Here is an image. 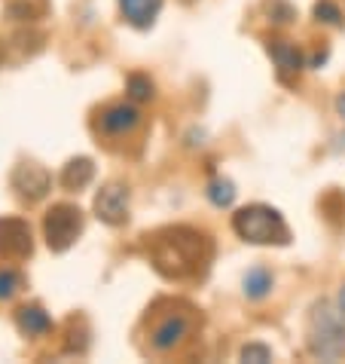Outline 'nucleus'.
<instances>
[{"label":"nucleus","instance_id":"2eb2a0df","mask_svg":"<svg viewBox=\"0 0 345 364\" xmlns=\"http://www.w3.org/2000/svg\"><path fill=\"white\" fill-rule=\"evenodd\" d=\"M208 199L214 202L217 208H229L236 202V184L229 178H214L208 184Z\"/></svg>","mask_w":345,"mask_h":364},{"label":"nucleus","instance_id":"6ab92c4d","mask_svg":"<svg viewBox=\"0 0 345 364\" xmlns=\"http://www.w3.org/2000/svg\"><path fill=\"white\" fill-rule=\"evenodd\" d=\"M241 361H248V364H266V361H272V349L263 346V343H248V346L241 349Z\"/></svg>","mask_w":345,"mask_h":364},{"label":"nucleus","instance_id":"0eeeda50","mask_svg":"<svg viewBox=\"0 0 345 364\" xmlns=\"http://www.w3.org/2000/svg\"><path fill=\"white\" fill-rule=\"evenodd\" d=\"M95 215L110 227H119L128 220V190L119 181L101 187V193L95 196Z\"/></svg>","mask_w":345,"mask_h":364},{"label":"nucleus","instance_id":"20e7f679","mask_svg":"<svg viewBox=\"0 0 345 364\" xmlns=\"http://www.w3.org/2000/svg\"><path fill=\"white\" fill-rule=\"evenodd\" d=\"M43 232H46V245L53 251H67L83 232V211L77 205H65V202L53 205L43 218Z\"/></svg>","mask_w":345,"mask_h":364},{"label":"nucleus","instance_id":"412c9836","mask_svg":"<svg viewBox=\"0 0 345 364\" xmlns=\"http://www.w3.org/2000/svg\"><path fill=\"white\" fill-rule=\"evenodd\" d=\"M336 114H339V117L345 119V92H342V95L336 98Z\"/></svg>","mask_w":345,"mask_h":364},{"label":"nucleus","instance_id":"9b49d317","mask_svg":"<svg viewBox=\"0 0 345 364\" xmlns=\"http://www.w3.org/2000/svg\"><path fill=\"white\" fill-rule=\"evenodd\" d=\"M119 9H123L126 22L135 28H150L156 22L162 0H119Z\"/></svg>","mask_w":345,"mask_h":364},{"label":"nucleus","instance_id":"aec40b11","mask_svg":"<svg viewBox=\"0 0 345 364\" xmlns=\"http://www.w3.org/2000/svg\"><path fill=\"white\" fill-rule=\"evenodd\" d=\"M272 6H275V13L269 9V16H272V22H278V25H284V22H290L293 18V9L284 4V0H272Z\"/></svg>","mask_w":345,"mask_h":364},{"label":"nucleus","instance_id":"f03ea898","mask_svg":"<svg viewBox=\"0 0 345 364\" xmlns=\"http://www.w3.org/2000/svg\"><path fill=\"white\" fill-rule=\"evenodd\" d=\"M309 352L321 361H336L345 355V309L321 300L309 321Z\"/></svg>","mask_w":345,"mask_h":364},{"label":"nucleus","instance_id":"423d86ee","mask_svg":"<svg viewBox=\"0 0 345 364\" xmlns=\"http://www.w3.org/2000/svg\"><path fill=\"white\" fill-rule=\"evenodd\" d=\"M34 251L31 227L18 218H0V257L22 260Z\"/></svg>","mask_w":345,"mask_h":364},{"label":"nucleus","instance_id":"4be33fe9","mask_svg":"<svg viewBox=\"0 0 345 364\" xmlns=\"http://www.w3.org/2000/svg\"><path fill=\"white\" fill-rule=\"evenodd\" d=\"M336 303H339V306H342V309H345V285H342V288H339V297H336Z\"/></svg>","mask_w":345,"mask_h":364},{"label":"nucleus","instance_id":"7ed1b4c3","mask_svg":"<svg viewBox=\"0 0 345 364\" xmlns=\"http://www.w3.org/2000/svg\"><path fill=\"white\" fill-rule=\"evenodd\" d=\"M232 230L251 245H288L290 230L284 218L269 205H248L232 218Z\"/></svg>","mask_w":345,"mask_h":364},{"label":"nucleus","instance_id":"a211bd4d","mask_svg":"<svg viewBox=\"0 0 345 364\" xmlns=\"http://www.w3.org/2000/svg\"><path fill=\"white\" fill-rule=\"evenodd\" d=\"M150 95H153V83L141 74H131L128 77V98L131 101H147Z\"/></svg>","mask_w":345,"mask_h":364},{"label":"nucleus","instance_id":"4468645a","mask_svg":"<svg viewBox=\"0 0 345 364\" xmlns=\"http://www.w3.org/2000/svg\"><path fill=\"white\" fill-rule=\"evenodd\" d=\"M241 285H245V294L251 300H263L272 291V272L266 267H253V269H248V276Z\"/></svg>","mask_w":345,"mask_h":364},{"label":"nucleus","instance_id":"f8f14e48","mask_svg":"<svg viewBox=\"0 0 345 364\" xmlns=\"http://www.w3.org/2000/svg\"><path fill=\"white\" fill-rule=\"evenodd\" d=\"M16 325L25 337H40V333L53 331V318H49L40 306H22L16 312Z\"/></svg>","mask_w":345,"mask_h":364},{"label":"nucleus","instance_id":"ddd939ff","mask_svg":"<svg viewBox=\"0 0 345 364\" xmlns=\"http://www.w3.org/2000/svg\"><path fill=\"white\" fill-rule=\"evenodd\" d=\"M92 178H95L92 159L80 156V159H70V163L65 166V171H62V187L65 190H83V187H89V181H92Z\"/></svg>","mask_w":345,"mask_h":364},{"label":"nucleus","instance_id":"f257e3e1","mask_svg":"<svg viewBox=\"0 0 345 364\" xmlns=\"http://www.w3.org/2000/svg\"><path fill=\"white\" fill-rule=\"evenodd\" d=\"M150 257L165 279H196L208 269L211 242L192 227H168L150 242Z\"/></svg>","mask_w":345,"mask_h":364},{"label":"nucleus","instance_id":"1a4fd4ad","mask_svg":"<svg viewBox=\"0 0 345 364\" xmlns=\"http://www.w3.org/2000/svg\"><path fill=\"white\" fill-rule=\"evenodd\" d=\"M141 126V110L135 105H114L101 114V129L107 135H128Z\"/></svg>","mask_w":345,"mask_h":364},{"label":"nucleus","instance_id":"6e6552de","mask_svg":"<svg viewBox=\"0 0 345 364\" xmlns=\"http://www.w3.org/2000/svg\"><path fill=\"white\" fill-rule=\"evenodd\" d=\"M187 333H190V318L180 316V312H175V316H165L153 328V333H150V343H153V349L168 352V349H175L177 343L187 337Z\"/></svg>","mask_w":345,"mask_h":364},{"label":"nucleus","instance_id":"9d476101","mask_svg":"<svg viewBox=\"0 0 345 364\" xmlns=\"http://www.w3.org/2000/svg\"><path fill=\"white\" fill-rule=\"evenodd\" d=\"M269 55L275 58V65H278L281 83H290V77H297L302 70V53L293 43H288V40H272Z\"/></svg>","mask_w":345,"mask_h":364},{"label":"nucleus","instance_id":"f3484780","mask_svg":"<svg viewBox=\"0 0 345 364\" xmlns=\"http://www.w3.org/2000/svg\"><path fill=\"white\" fill-rule=\"evenodd\" d=\"M314 18L324 25H342V13L333 0H318V4H314Z\"/></svg>","mask_w":345,"mask_h":364},{"label":"nucleus","instance_id":"39448f33","mask_svg":"<svg viewBox=\"0 0 345 364\" xmlns=\"http://www.w3.org/2000/svg\"><path fill=\"white\" fill-rule=\"evenodd\" d=\"M9 184H13L18 199L40 202V199L49 193V187H53V175H49L43 166H37V163H18L13 168V178H9Z\"/></svg>","mask_w":345,"mask_h":364},{"label":"nucleus","instance_id":"5701e85b","mask_svg":"<svg viewBox=\"0 0 345 364\" xmlns=\"http://www.w3.org/2000/svg\"><path fill=\"white\" fill-rule=\"evenodd\" d=\"M336 141H339V144H336V150H345V135H339Z\"/></svg>","mask_w":345,"mask_h":364},{"label":"nucleus","instance_id":"dca6fc26","mask_svg":"<svg viewBox=\"0 0 345 364\" xmlns=\"http://www.w3.org/2000/svg\"><path fill=\"white\" fill-rule=\"evenodd\" d=\"M22 288H25L22 272L13 269V267H4V269H0V300H13Z\"/></svg>","mask_w":345,"mask_h":364}]
</instances>
